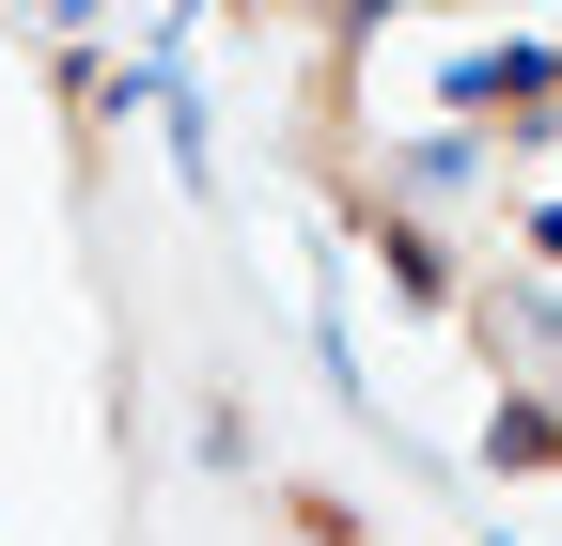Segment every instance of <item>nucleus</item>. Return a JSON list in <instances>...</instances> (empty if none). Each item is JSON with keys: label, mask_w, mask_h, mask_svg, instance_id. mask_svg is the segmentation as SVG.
<instances>
[{"label": "nucleus", "mask_w": 562, "mask_h": 546, "mask_svg": "<svg viewBox=\"0 0 562 546\" xmlns=\"http://www.w3.org/2000/svg\"><path fill=\"white\" fill-rule=\"evenodd\" d=\"M281 515H297V546H360V515H344L328 485H281Z\"/></svg>", "instance_id": "obj_1"}, {"label": "nucleus", "mask_w": 562, "mask_h": 546, "mask_svg": "<svg viewBox=\"0 0 562 546\" xmlns=\"http://www.w3.org/2000/svg\"><path fill=\"white\" fill-rule=\"evenodd\" d=\"M531 250H547V265H562V203H547V219H531Z\"/></svg>", "instance_id": "obj_2"}]
</instances>
